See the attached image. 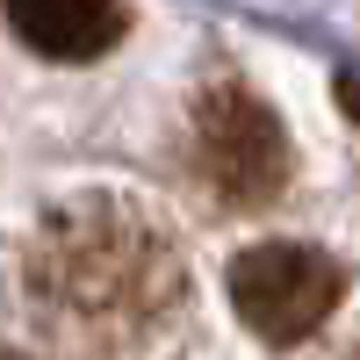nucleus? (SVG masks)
I'll use <instances>...</instances> for the list:
<instances>
[{
	"label": "nucleus",
	"mask_w": 360,
	"mask_h": 360,
	"mask_svg": "<svg viewBox=\"0 0 360 360\" xmlns=\"http://www.w3.org/2000/svg\"><path fill=\"white\" fill-rule=\"evenodd\" d=\"M332 94H339V108H346L353 123H360V65H346V72L332 79Z\"/></svg>",
	"instance_id": "5"
},
{
	"label": "nucleus",
	"mask_w": 360,
	"mask_h": 360,
	"mask_svg": "<svg viewBox=\"0 0 360 360\" xmlns=\"http://www.w3.org/2000/svg\"><path fill=\"white\" fill-rule=\"evenodd\" d=\"M15 360H22V353H15Z\"/></svg>",
	"instance_id": "6"
},
{
	"label": "nucleus",
	"mask_w": 360,
	"mask_h": 360,
	"mask_svg": "<svg viewBox=\"0 0 360 360\" xmlns=\"http://www.w3.org/2000/svg\"><path fill=\"white\" fill-rule=\"evenodd\" d=\"M22 310L72 360H159L188 324V266L137 195L79 188L22 238Z\"/></svg>",
	"instance_id": "1"
},
{
	"label": "nucleus",
	"mask_w": 360,
	"mask_h": 360,
	"mask_svg": "<svg viewBox=\"0 0 360 360\" xmlns=\"http://www.w3.org/2000/svg\"><path fill=\"white\" fill-rule=\"evenodd\" d=\"M8 22H15V37L37 58L86 65V58H101V51L123 44L130 8L123 0H8Z\"/></svg>",
	"instance_id": "4"
},
{
	"label": "nucleus",
	"mask_w": 360,
	"mask_h": 360,
	"mask_svg": "<svg viewBox=\"0 0 360 360\" xmlns=\"http://www.w3.org/2000/svg\"><path fill=\"white\" fill-rule=\"evenodd\" d=\"M188 152H195L202 188L217 195L224 209H266V202L288 188V173H295V152H288L281 115L266 108L238 72H217V79L195 94Z\"/></svg>",
	"instance_id": "2"
},
{
	"label": "nucleus",
	"mask_w": 360,
	"mask_h": 360,
	"mask_svg": "<svg viewBox=\"0 0 360 360\" xmlns=\"http://www.w3.org/2000/svg\"><path fill=\"white\" fill-rule=\"evenodd\" d=\"M231 310L245 332H259L266 346H295L310 339L324 317L339 310L346 295V274L332 252L303 245V238H259V245H245L231 259Z\"/></svg>",
	"instance_id": "3"
}]
</instances>
